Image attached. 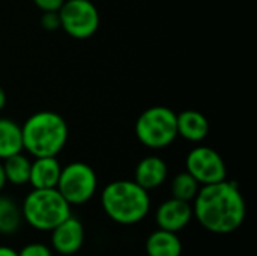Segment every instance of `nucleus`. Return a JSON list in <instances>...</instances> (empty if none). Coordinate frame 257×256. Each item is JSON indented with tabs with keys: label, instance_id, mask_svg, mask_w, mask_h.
I'll return each mask as SVG.
<instances>
[{
	"label": "nucleus",
	"instance_id": "1",
	"mask_svg": "<svg viewBox=\"0 0 257 256\" xmlns=\"http://www.w3.org/2000/svg\"><path fill=\"white\" fill-rule=\"evenodd\" d=\"M191 205L197 223L217 235L238 231L247 217V202L239 187L227 180L202 186Z\"/></svg>",
	"mask_w": 257,
	"mask_h": 256
},
{
	"label": "nucleus",
	"instance_id": "5",
	"mask_svg": "<svg viewBox=\"0 0 257 256\" xmlns=\"http://www.w3.org/2000/svg\"><path fill=\"white\" fill-rule=\"evenodd\" d=\"M136 136L139 142L149 149H164L176 137V113L166 106L146 109L136 121Z\"/></svg>",
	"mask_w": 257,
	"mask_h": 256
},
{
	"label": "nucleus",
	"instance_id": "20",
	"mask_svg": "<svg viewBox=\"0 0 257 256\" xmlns=\"http://www.w3.org/2000/svg\"><path fill=\"white\" fill-rule=\"evenodd\" d=\"M41 26L45 30H57L60 29V18H59V12H44L41 17Z\"/></svg>",
	"mask_w": 257,
	"mask_h": 256
},
{
	"label": "nucleus",
	"instance_id": "6",
	"mask_svg": "<svg viewBox=\"0 0 257 256\" xmlns=\"http://www.w3.org/2000/svg\"><path fill=\"white\" fill-rule=\"evenodd\" d=\"M56 189L71 207L84 205L96 193L98 177L87 163L72 161L62 167Z\"/></svg>",
	"mask_w": 257,
	"mask_h": 256
},
{
	"label": "nucleus",
	"instance_id": "21",
	"mask_svg": "<svg viewBox=\"0 0 257 256\" xmlns=\"http://www.w3.org/2000/svg\"><path fill=\"white\" fill-rule=\"evenodd\" d=\"M65 0H33V3L36 5L38 9H41L42 12H54L59 11L60 6L63 5Z\"/></svg>",
	"mask_w": 257,
	"mask_h": 256
},
{
	"label": "nucleus",
	"instance_id": "7",
	"mask_svg": "<svg viewBox=\"0 0 257 256\" xmlns=\"http://www.w3.org/2000/svg\"><path fill=\"white\" fill-rule=\"evenodd\" d=\"M57 12L60 29L71 38H92L99 27V12L90 0H65Z\"/></svg>",
	"mask_w": 257,
	"mask_h": 256
},
{
	"label": "nucleus",
	"instance_id": "15",
	"mask_svg": "<svg viewBox=\"0 0 257 256\" xmlns=\"http://www.w3.org/2000/svg\"><path fill=\"white\" fill-rule=\"evenodd\" d=\"M23 151L21 125L11 118H0V160Z\"/></svg>",
	"mask_w": 257,
	"mask_h": 256
},
{
	"label": "nucleus",
	"instance_id": "24",
	"mask_svg": "<svg viewBox=\"0 0 257 256\" xmlns=\"http://www.w3.org/2000/svg\"><path fill=\"white\" fill-rule=\"evenodd\" d=\"M6 101H8V97H6V92H5V89L0 86V112L5 109V106H6Z\"/></svg>",
	"mask_w": 257,
	"mask_h": 256
},
{
	"label": "nucleus",
	"instance_id": "18",
	"mask_svg": "<svg viewBox=\"0 0 257 256\" xmlns=\"http://www.w3.org/2000/svg\"><path fill=\"white\" fill-rule=\"evenodd\" d=\"M200 187L202 186L194 180V177H191L185 170V172H179L178 175H175V178L170 183V193H172V198L175 199L193 202Z\"/></svg>",
	"mask_w": 257,
	"mask_h": 256
},
{
	"label": "nucleus",
	"instance_id": "11",
	"mask_svg": "<svg viewBox=\"0 0 257 256\" xmlns=\"http://www.w3.org/2000/svg\"><path fill=\"white\" fill-rule=\"evenodd\" d=\"M169 175L166 161L158 155L143 157L134 169V181L146 192L161 187Z\"/></svg>",
	"mask_w": 257,
	"mask_h": 256
},
{
	"label": "nucleus",
	"instance_id": "23",
	"mask_svg": "<svg viewBox=\"0 0 257 256\" xmlns=\"http://www.w3.org/2000/svg\"><path fill=\"white\" fill-rule=\"evenodd\" d=\"M8 181H6V177H5V170H3V163H0V193L5 190Z\"/></svg>",
	"mask_w": 257,
	"mask_h": 256
},
{
	"label": "nucleus",
	"instance_id": "22",
	"mask_svg": "<svg viewBox=\"0 0 257 256\" xmlns=\"http://www.w3.org/2000/svg\"><path fill=\"white\" fill-rule=\"evenodd\" d=\"M0 256H18V252L11 246L0 244Z\"/></svg>",
	"mask_w": 257,
	"mask_h": 256
},
{
	"label": "nucleus",
	"instance_id": "19",
	"mask_svg": "<svg viewBox=\"0 0 257 256\" xmlns=\"http://www.w3.org/2000/svg\"><path fill=\"white\" fill-rule=\"evenodd\" d=\"M53 249L44 243H29L18 250V256H53Z\"/></svg>",
	"mask_w": 257,
	"mask_h": 256
},
{
	"label": "nucleus",
	"instance_id": "3",
	"mask_svg": "<svg viewBox=\"0 0 257 256\" xmlns=\"http://www.w3.org/2000/svg\"><path fill=\"white\" fill-rule=\"evenodd\" d=\"M21 134L23 149L32 157H57L68 142L69 128L59 113L39 110L24 121Z\"/></svg>",
	"mask_w": 257,
	"mask_h": 256
},
{
	"label": "nucleus",
	"instance_id": "17",
	"mask_svg": "<svg viewBox=\"0 0 257 256\" xmlns=\"http://www.w3.org/2000/svg\"><path fill=\"white\" fill-rule=\"evenodd\" d=\"M30 164H32V161L23 152L14 154V155L5 158L3 160V170H5L6 181L12 186L29 184Z\"/></svg>",
	"mask_w": 257,
	"mask_h": 256
},
{
	"label": "nucleus",
	"instance_id": "13",
	"mask_svg": "<svg viewBox=\"0 0 257 256\" xmlns=\"http://www.w3.org/2000/svg\"><path fill=\"white\" fill-rule=\"evenodd\" d=\"M62 166L56 157H36L30 164L32 189H56Z\"/></svg>",
	"mask_w": 257,
	"mask_h": 256
},
{
	"label": "nucleus",
	"instance_id": "10",
	"mask_svg": "<svg viewBox=\"0 0 257 256\" xmlns=\"http://www.w3.org/2000/svg\"><path fill=\"white\" fill-rule=\"evenodd\" d=\"M193 205L191 202L179 201L170 198L158 205L155 211V225L158 229H166L172 232H179L185 229L193 220Z\"/></svg>",
	"mask_w": 257,
	"mask_h": 256
},
{
	"label": "nucleus",
	"instance_id": "2",
	"mask_svg": "<svg viewBox=\"0 0 257 256\" xmlns=\"http://www.w3.org/2000/svg\"><path fill=\"white\" fill-rule=\"evenodd\" d=\"M101 207L105 216L123 226L143 222L151 211V196L134 180H116L101 192Z\"/></svg>",
	"mask_w": 257,
	"mask_h": 256
},
{
	"label": "nucleus",
	"instance_id": "8",
	"mask_svg": "<svg viewBox=\"0 0 257 256\" xmlns=\"http://www.w3.org/2000/svg\"><path fill=\"white\" fill-rule=\"evenodd\" d=\"M185 167L200 186L227 180V167L223 157L209 146L193 148L185 158Z\"/></svg>",
	"mask_w": 257,
	"mask_h": 256
},
{
	"label": "nucleus",
	"instance_id": "9",
	"mask_svg": "<svg viewBox=\"0 0 257 256\" xmlns=\"http://www.w3.org/2000/svg\"><path fill=\"white\" fill-rule=\"evenodd\" d=\"M86 238L84 225L72 214L50 231V247L60 256H75Z\"/></svg>",
	"mask_w": 257,
	"mask_h": 256
},
{
	"label": "nucleus",
	"instance_id": "12",
	"mask_svg": "<svg viewBox=\"0 0 257 256\" xmlns=\"http://www.w3.org/2000/svg\"><path fill=\"white\" fill-rule=\"evenodd\" d=\"M176 130L178 137L199 143L209 134V121L203 113L197 110H184L176 115Z\"/></svg>",
	"mask_w": 257,
	"mask_h": 256
},
{
	"label": "nucleus",
	"instance_id": "4",
	"mask_svg": "<svg viewBox=\"0 0 257 256\" xmlns=\"http://www.w3.org/2000/svg\"><path fill=\"white\" fill-rule=\"evenodd\" d=\"M21 213L23 220L41 232H50L72 214L57 189H32L23 199Z\"/></svg>",
	"mask_w": 257,
	"mask_h": 256
},
{
	"label": "nucleus",
	"instance_id": "14",
	"mask_svg": "<svg viewBox=\"0 0 257 256\" xmlns=\"http://www.w3.org/2000/svg\"><path fill=\"white\" fill-rule=\"evenodd\" d=\"M148 256H182V241L178 232L157 229L149 234L145 243Z\"/></svg>",
	"mask_w": 257,
	"mask_h": 256
},
{
	"label": "nucleus",
	"instance_id": "16",
	"mask_svg": "<svg viewBox=\"0 0 257 256\" xmlns=\"http://www.w3.org/2000/svg\"><path fill=\"white\" fill-rule=\"evenodd\" d=\"M23 223L21 205L15 199L0 195V235H14Z\"/></svg>",
	"mask_w": 257,
	"mask_h": 256
}]
</instances>
